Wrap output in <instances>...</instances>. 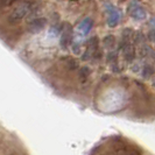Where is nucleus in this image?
Returning <instances> with one entry per match:
<instances>
[{
	"instance_id": "1",
	"label": "nucleus",
	"mask_w": 155,
	"mask_h": 155,
	"mask_svg": "<svg viewBox=\"0 0 155 155\" xmlns=\"http://www.w3.org/2000/svg\"><path fill=\"white\" fill-rule=\"evenodd\" d=\"M34 6H35L34 2H29V1L21 2L13 11V13L9 15V22H19V21H21L23 18L28 16L34 11Z\"/></svg>"
},
{
	"instance_id": "2",
	"label": "nucleus",
	"mask_w": 155,
	"mask_h": 155,
	"mask_svg": "<svg viewBox=\"0 0 155 155\" xmlns=\"http://www.w3.org/2000/svg\"><path fill=\"white\" fill-rule=\"evenodd\" d=\"M72 42V26L69 22L63 23L61 34V47L62 49H68Z\"/></svg>"
},
{
	"instance_id": "3",
	"label": "nucleus",
	"mask_w": 155,
	"mask_h": 155,
	"mask_svg": "<svg viewBox=\"0 0 155 155\" xmlns=\"http://www.w3.org/2000/svg\"><path fill=\"white\" fill-rule=\"evenodd\" d=\"M128 13H130V15L132 16L133 19H135V20H143V19L146 18V12H145V9L141 7L139 4H137V2H132V4L130 5V7H128Z\"/></svg>"
},
{
	"instance_id": "4",
	"label": "nucleus",
	"mask_w": 155,
	"mask_h": 155,
	"mask_svg": "<svg viewBox=\"0 0 155 155\" xmlns=\"http://www.w3.org/2000/svg\"><path fill=\"white\" fill-rule=\"evenodd\" d=\"M47 20L45 18H36L34 20H31L29 25H28V31L35 34V33H39L45 27H46Z\"/></svg>"
},
{
	"instance_id": "5",
	"label": "nucleus",
	"mask_w": 155,
	"mask_h": 155,
	"mask_svg": "<svg viewBox=\"0 0 155 155\" xmlns=\"http://www.w3.org/2000/svg\"><path fill=\"white\" fill-rule=\"evenodd\" d=\"M119 21H120V13H118L114 9H111V13L109 15V25L111 27H113Z\"/></svg>"
},
{
	"instance_id": "6",
	"label": "nucleus",
	"mask_w": 155,
	"mask_h": 155,
	"mask_svg": "<svg viewBox=\"0 0 155 155\" xmlns=\"http://www.w3.org/2000/svg\"><path fill=\"white\" fill-rule=\"evenodd\" d=\"M103 45L106 47V48H113L116 45V38L113 35H107L105 36L103 40Z\"/></svg>"
},
{
	"instance_id": "7",
	"label": "nucleus",
	"mask_w": 155,
	"mask_h": 155,
	"mask_svg": "<svg viewBox=\"0 0 155 155\" xmlns=\"http://www.w3.org/2000/svg\"><path fill=\"white\" fill-rule=\"evenodd\" d=\"M153 75V67L150 64H145L143 69H142V76L143 78H149Z\"/></svg>"
},
{
	"instance_id": "8",
	"label": "nucleus",
	"mask_w": 155,
	"mask_h": 155,
	"mask_svg": "<svg viewBox=\"0 0 155 155\" xmlns=\"http://www.w3.org/2000/svg\"><path fill=\"white\" fill-rule=\"evenodd\" d=\"M107 61H109V63L110 64H112V65L118 64V55H117L116 51L109 53V55H107Z\"/></svg>"
},
{
	"instance_id": "9",
	"label": "nucleus",
	"mask_w": 155,
	"mask_h": 155,
	"mask_svg": "<svg viewBox=\"0 0 155 155\" xmlns=\"http://www.w3.org/2000/svg\"><path fill=\"white\" fill-rule=\"evenodd\" d=\"M90 74H91V71H90L89 68H86V67L82 68L81 69V79H82V82L86 81L89 78V76H90Z\"/></svg>"
}]
</instances>
